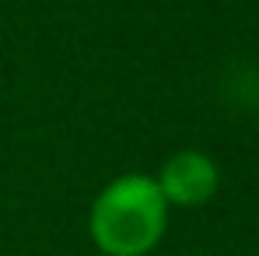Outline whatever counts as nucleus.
<instances>
[{
    "label": "nucleus",
    "mask_w": 259,
    "mask_h": 256,
    "mask_svg": "<svg viewBox=\"0 0 259 256\" xmlns=\"http://www.w3.org/2000/svg\"><path fill=\"white\" fill-rule=\"evenodd\" d=\"M91 239L105 256H144L151 253L168 225V200L158 179L123 175L109 182L91 204Z\"/></svg>",
    "instance_id": "f257e3e1"
},
{
    "label": "nucleus",
    "mask_w": 259,
    "mask_h": 256,
    "mask_svg": "<svg viewBox=\"0 0 259 256\" xmlns=\"http://www.w3.org/2000/svg\"><path fill=\"white\" fill-rule=\"evenodd\" d=\"M217 165L203 151H179L161 165V193L175 207H200L217 193Z\"/></svg>",
    "instance_id": "f03ea898"
}]
</instances>
